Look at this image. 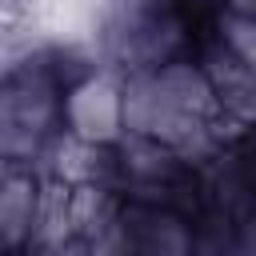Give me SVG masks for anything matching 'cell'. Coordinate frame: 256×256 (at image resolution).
<instances>
[{"mask_svg":"<svg viewBox=\"0 0 256 256\" xmlns=\"http://www.w3.org/2000/svg\"><path fill=\"white\" fill-rule=\"evenodd\" d=\"M64 140L116 152L128 140V68L72 64L64 84Z\"/></svg>","mask_w":256,"mask_h":256,"instance_id":"2","label":"cell"},{"mask_svg":"<svg viewBox=\"0 0 256 256\" xmlns=\"http://www.w3.org/2000/svg\"><path fill=\"white\" fill-rule=\"evenodd\" d=\"M72 64L28 56L4 72L0 88V140L4 156L44 160L64 140V84Z\"/></svg>","mask_w":256,"mask_h":256,"instance_id":"1","label":"cell"},{"mask_svg":"<svg viewBox=\"0 0 256 256\" xmlns=\"http://www.w3.org/2000/svg\"><path fill=\"white\" fill-rule=\"evenodd\" d=\"M208 36L216 44H224L240 64H248L256 72V16L252 12H236V8H216Z\"/></svg>","mask_w":256,"mask_h":256,"instance_id":"4","label":"cell"},{"mask_svg":"<svg viewBox=\"0 0 256 256\" xmlns=\"http://www.w3.org/2000/svg\"><path fill=\"white\" fill-rule=\"evenodd\" d=\"M52 212V172L32 156L0 160V248L28 252L40 244Z\"/></svg>","mask_w":256,"mask_h":256,"instance_id":"3","label":"cell"}]
</instances>
